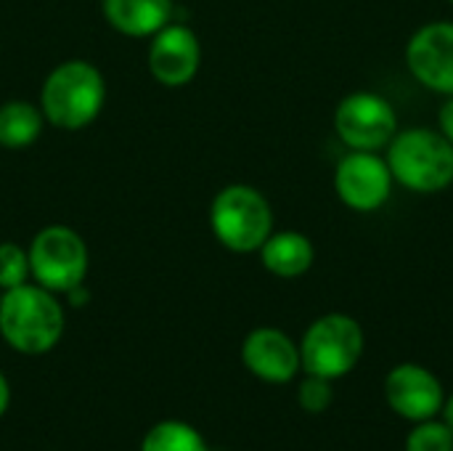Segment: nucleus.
I'll list each match as a JSON object with an SVG mask.
<instances>
[{
	"mask_svg": "<svg viewBox=\"0 0 453 451\" xmlns=\"http://www.w3.org/2000/svg\"><path fill=\"white\" fill-rule=\"evenodd\" d=\"M215 239L231 253H257L273 234V210L263 191L247 183L220 189L210 207Z\"/></svg>",
	"mask_w": 453,
	"mask_h": 451,
	"instance_id": "20e7f679",
	"label": "nucleus"
},
{
	"mask_svg": "<svg viewBox=\"0 0 453 451\" xmlns=\"http://www.w3.org/2000/svg\"><path fill=\"white\" fill-rule=\"evenodd\" d=\"M202 64V48L196 35L183 24H167L154 35L149 45V72L157 82L167 88H180L191 82Z\"/></svg>",
	"mask_w": 453,
	"mask_h": 451,
	"instance_id": "f8f14e48",
	"label": "nucleus"
},
{
	"mask_svg": "<svg viewBox=\"0 0 453 451\" xmlns=\"http://www.w3.org/2000/svg\"><path fill=\"white\" fill-rule=\"evenodd\" d=\"M106 82L104 74L82 58L58 64L42 82L40 112L42 117L61 130L88 128L104 109Z\"/></svg>",
	"mask_w": 453,
	"mask_h": 451,
	"instance_id": "7ed1b4c3",
	"label": "nucleus"
},
{
	"mask_svg": "<svg viewBox=\"0 0 453 451\" xmlns=\"http://www.w3.org/2000/svg\"><path fill=\"white\" fill-rule=\"evenodd\" d=\"M64 306L40 284H21L0 295V335L27 356L48 354L64 335Z\"/></svg>",
	"mask_w": 453,
	"mask_h": 451,
	"instance_id": "f257e3e1",
	"label": "nucleus"
},
{
	"mask_svg": "<svg viewBox=\"0 0 453 451\" xmlns=\"http://www.w3.org/2000/svg\"><path fill=\"white\" fill-rule=\"evenodd\" d=\"M8 404H11V385H8V380H5V375L0 372V417L5 415V409H8Z\"/></svg>",
	"mask_w": 453,
	"mask_h": 451,
	"instance_id": "412c9836",
	"label": "nucleus"
},
{
	"mask_svg": "<svg viewBox=\"0 0 453 451\" xmlns=\"http://www.w3.org/2000/svg\"><path fill=\"white\" fill-rule=\"evenodd\" d=\"M393 181L414 194H438L453 183V146L435 128H398L385 149Z\"/></svg>",
	"mask_w": 453,
	"mask_h": 451,
	"instance_id": "f03ea898",
	"label": "nucleus"
},
{
	"mask_svg": "<svg viewBox=\"0 0 453 451\" xmlns=\"http://www.w3.org/2000/svg\"><path fill=\"white\" fill-rule=\"evenodd\" d=\"M385 401L398 417H403L409 423H422V420L438 417V412H443L446 391L435 372H430L422 364L406 362L388 372Z\"/></svg>",
	"mask_w": 453,
	"mask_h": 451,
	"instance_id": "9d476101",
	"label": "nucleus"
},
{
	"mask_svg": "<svg viewBox=\"0 0 453 451\" xmlns=\"http://www.w3.org/2000/svg\"><path fill=\"white\" fill-rule=\"evenodd\" d=\"M438 130L449 138V144L453 146V96H446V101L438 112Z\"/></svg>",
	"mask_w": 453,
	"mask_h": 451,
	"instance_id": "aec40b11",
	"label": "nucleus"
},
{
	"mask_svg": "<svg viewBox=\"0 0 453 451\" xmlns=\"http://www.w3.org/2000/svg\"><path fill=\"white\" fill-rule=\"evenodd\" d=\"M409 74L427 90L453 96V21H427L406 43Z\"/></svg>",
	"mask_w": 453,
	"mask_h": 451,
	"instance_id": "1a4fd4ad",
	"label": "nucleus"
},
{
	"mask_svg": "<svg viewBox=\"0 0 453 451\" xmlns=\"http://www.w3.org/2000/svg\"><path fill=\"white\" fill-rule=\"evenodd\" d=\"M406 451H453V431L446 420H422L406 436Z\"/></svg>",
	"mask_w": 453,
	"mask_h": 451,
	"instance_id": "f3484780",
	"label": "nucleus"
},
{
	"mask_svg": "<svg viewBox=\"0 0 453 451\" xmlns=\"http://www.w3.org/2000/svg\"><path fill=\"white\" fill-rule=\"evenodd\" d=\"M334 133L350 152H385L398 133L395 106L377 90H353L334 109Z\"/></svg>",
	"mask_w": 453,
	"mask_h": 451,
	"instance_id": "0eeeda50",
	"label": "nucleus"
},
{
	"mask_svg": "<svg viewBox=\"0 0 453 451\" xmlns=\"http://www.w3.org/2000/svg\"><path fill=\"white\" fill-rule=\"evenodd\" d=\"M244 367L263 383L284 385L292 383L303 369L300 364V343H295L279 327H257L242 343Z\"/></svg>",
	"mask_w": 453,
	"mask_h": 451,
	"instance_id": "9b49d317",
	"label": "nucleus"
},
{
	"mask_svg": "<svg viewBox=\"0 0 453 451\" xmlns=\"http://www.w3.org/2000/svg\"><path fill=\"white\" fill-rule=\"evenodd\" d=\"M334 401V391H332V380L326 377H316V375H305L300 388H297V404L303 412L308 415H321L332 407Z\"/></svg>",
	"mask_w": 453,
	"mask_h": 451,
	"instance_id": "6ab92c4d",
	"label": "nucleus"
},
{
	"mask_svg": "<svg viewBox=\"0 0 453 451\" xmlns=\"http://www.w3.org/2000/svg\"><path fill=\"white\" fill-rule=\"evenodd\" d=\"M334 194L353 213H377L393 197V173L380 152H348L334 167Z\"/></svg>",
	"mask_w": 453,
	"mask_h": 451,
	"instance_id": "6e6552de",
	"label": "nucleus"
},
{
	"mask_svg": "<svg viewBox=\"0 0 453 451\" xmlns=\"http://www.w3.org/2000/svg\"><path fill=\"white\" fill-rule=\"evenodd\" d=\"M141 451H210L202 433L180 420L157 423L141 441Z\"/></svg>",
	"mask_w": 453,
	"mask_h": 451,
	"instance_id": "dca6fc26",
	"label": "nucleus"
},
{
	"mask_svg": "<svg viewBox=\"0 0 453 451\" xmlns=\"http://www.w3.org/2000/svg\"><path fill=\"white\" fill-rule=\"evenodd\" d=\"M364 330L361 324L340 311L324 314L305 330L300 340V364L305 375L340 380L350 375L364 356Z\"/></svg>",
	"mask_w": 453,
	"mask_h": 451,
	"instance_id": "39448f33",
	"label": "nucleus"
},
{
	"mask_svg": "<svg viewBox=\"0 0 453 451\" xmlns=\"http://www.w3.org/2000/svg\"><path fill=\"white\" fill-rule=\"evenodd\" d=\"M268 274L279 279H297L313 268L316 247L303 231H273L257 250Z\"/></svg>",
	"mask_w": 453,
	"mask_h": 451,
	"instance_id": "4468645a",
	"label": "nucleus"
},
{
	"mask_svg": "<svg viewBox=\"0 0 453 451\" xmlns=\"http://www.w3.org/2000/svg\"><path fill=\"white\" fill-rule=\"evenodd\" d=\"M449 3H451V5H453V0H449Z\"/></svg>",
	"mask_w": 453,
	"mask_h": 451,
	"instance_id": "5701e85b",
	"label": "nucleus"
},
{
	"mask_svg": "<svg viewBox=\"0 0 453 451\" xmlns=\"http://www.w3.org/2000/svg\"><path fill=\"white\" fill-rule=\"evenodd\" d=\"M173 0H104L106 21L127 37H154L173 21Z\"/></svg>",
	"mask_w": 453,
	"mask_h": 451,
	"instance_id": "ddd939ff",
	"label": "nucleus"
},
{
	"mask_svg": "<svg viewBox=\"0 0 453 451\" xmlns=\"http://www.w3.org/2000/svg\"><path fill=\"white\" fill-rule=\"evenodd\" d=\"M32 276L29 253L16 242H0V290H13L27 284Z\"/></svg>",
	"mask_w": 453,
	"mask_h": 451,
	"instance_id": "a211bd4d",
	"label": "nucleus"
},
{
	"mask_svg": "<svg viewBox=\"0 0 453 451\" xmlns=\"http://www.w3.org/2000/svg\"><path fill=\"white\" fill-rule=\"evenodd\" d=\"M42 130V112L29 101H5L0 106V146L24 149L37 141Z\"/></svg>",
	"mask_w": 453,
	"mask_h": 451,
	"instance_id": "2eb2a0df",
	"label": "nucleus"
},
{
	"mask_svg": "<svg viewBox=\"0 0 453 451\" xmlns=\"http://www.w3.org/2000/svg\"><path fill=\"white\" fill-rule=\"evenodd\" d=\"M443 420L449 423V428L453 431V393L446 399V404H443Z\"/></svg>",
	"mask_w": 453,
	"mask_h": 451,
	"instance_id": "4be33fe9",
	"label": "nucleus"
},
{
	"mask_svg": "<svg viewBox=\"0 0 453 451\" xmlns=\"http://www.w3.org/2000/svg\"><path fill=\"white\" fill-rule=\"evenodd\" d=\"M29 268L40 287L50 292H69L85 284L88 245L69 226H48L35 234L29 245Z\"/></svg>",
	"mask_w": 453,
	"mask_h": 451,
	"instance_id": "423d86ee",
	"label": "nucleus"
}]
</instances>
